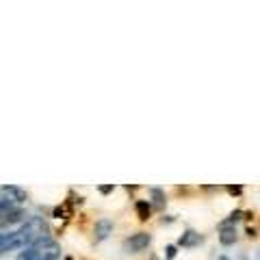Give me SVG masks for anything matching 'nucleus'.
<instances>
[{
	"label": "nucleus",
	"mask_w": 260,
	"mask_h": 260,
	"mask_svg": "<svg viewBox=\"0 0 260 260\" xmlns=\"http://www.w3.org/2000/svg\"><path fill=\"white\" fill-rule=\"evenodd\" d=\"M150 195H152V202H150V206L165 208V193H162V189H150Z\"/></svg>",
	"instance_id": "9d476101"
},
{
	"label": "nucleus",
	"mask_w": 260,
	"mask_h": 260,
	"mask_svg": "<svg viewBox=\"0 0 260 260\" xmlns=\"http://www.w3.org/2000/svg\"><path fill=\"white\" fill-rule=\"evenodd\" d=\"M24 200H26V193L18 186H0V210L15 208Z\"/></svg>",
	"instance_id": "f03ea898"
},
{
	"label": "nucleus",
	"mask_w": 260,
	"mask_h": 260,
	"mask_svg": "<svg viewBox=\"0 0 260 260\" xmlns=\"http://www.w3.org/2000/svg\"><path fill=\"white\" fill-rule=\"evenodd\" d=\"M202 241H204V237H202L200 232L186 230V232H182V237H180V241H178V245H180V247H186V249H191V247L202 245Z\"/></svg>",
	"instance_id": "0eeeda50"
},
{
	"label": "nucleus",
	"mask_w": 260,
	"mask_h": 260,
	"mask_svg": "<svg viewBox=\"0 0 260 260\" xmlns=\"http://www.w3.org/2000/svg\"><path fill=\"white\" fill-rule=\"evenodd\" d=\"M167 260H172V258H176V245H167Z\"/></svg>",
	"instance_id": "9b49d317"
},
{
	"label": "nucleus",
	"mask_w": 260,
	"mask_h": 260,
	"mask_svg": "<svg viewBox=\"0 0 260 260\" xmlns=\"http://www.w3.org/2000/svg\"><path fill=\"white\" fill-rule=\"evenodd\" d=\"M135 210H137V217L141 219V221H145V219H150V213H152V206L148 200H139L135 204Z\"/></svg>",
	"instance_id": "1a4fd4ad"
},
{
	"label": "nucleus",
	"mask_w": 260,
	"mask_h": 260,
	"mask_svg": "<svg viewBox=\"0 0 260 260\" xmlns=\"http://www.w3.org/2000/svg\"><path fill=\"white\" fill-rule=\"evenodd\" d=\"M24 221H26V210L22 208H7V210H0V232H7L9 228L13 225H22Z\"/></svg>",
	"instance_id": "7ed1b4c3"
},
{
	"label": "nucleus",
	"mask_w": 260,
	"mask_h": 260,
	"mask_svg": "<svg viewBox=\"0 0 260 260\" xmlns=\"http://www.w3.org/2000/svg\"><path fill=\"white\" fill-rule=\"evenodd\" d=\"M150 243H152V234L137 232V234H133V237H128L124 241V249H126V254H137V251H143Z\"/></svg>",
	"instance_id": "20e7f679"
},
{
	"label": "nucleus",
	"mask_w": 260,
	"mask_h": 260,
	"mask_svg": "<svg viewBox=\"0 0 260 260\" xmlns=\"http://www.w3.org/2000/svg\"><path fill=\"white\" fill-rule=\"evenodd\" d=\"M228 191H230L232 195H241V193H243L241 186H228Z\"/></svg>",
	"instance_id": "f8f14e48"
},
{
	"label": "nucleus",
	"mask_w": 260,
	"mask_h": 260,
	"mask_svg": "<svg viewBox=\"0 0 260 260\" xmlns=\"http://www.w3.org/2000/svg\"><path fill=\"white\" fill-rule=\"evenodd\" d=\"M219 243L221 245H234L237 243V228L232 225H221V232H219Z\"/></svg>",
	"instance_id": "6e6552de"
},
{
	"label": "nucleus",
	"mask_w": 260,
	"mask_h": 260,
	"mask_svg": "<svg viewBox=\"0 0 260 260\" xmlns=\"http://www.w3.org/2000/svg\"><path fill=\"white\" fill-rule=\"evenodd\" d=\"M113 186H100V193H111Z\"/></svg>",
	"instance_id": "ddd939ff"
},
{
	"label": "nucleus",
	"mask_w": 260,
	"mask_h": 260,
	"mask_svg": "<svg viewBox=\"0 0 260 260\" xmlns=\"http://www.w3.org/2000/svg\"><path fill=\"white\" fill-rule=\"evenodd\" d=\"M15 249H22V243L18 239V234H15V230L0 232V256L7 254V251H15Z\"/></svg>",
	"instance_id": "39448f33"
},
{
	"label": "nucleus",
	"mask_w": 260,
	"mask_h": 260,
	"mask_svg": "<svg viewBox=\"0 0 260 260\" xmlns=\"http://www.w3.org/2000/svg\"><path fill=\"white\" fill-rule=\"evenodd\" d=\"M219 260H230V258H225V256H221V258H219Z\"/></svg>",
	"instance_id": "4468645a"
},
{
	"label": "nucleus",
	"mask_w": 260,
	"mask_h": 260,
	"mask_svg": "<svg viewBox=\"0 0 260 260\" xmlns=\"http://www.w3.org/2000/svg\"><path fill=\"white\" fill-rule=\"evenodd\" d=\"M111 234H113V223L109 221V219H100V221L95 223V228H93V239H95V243L107 241Z\"/></svg>",
	"instance_id": "423d86ee"
},
{
	"label": "nucleus",
	"mask_w": 260,
	"mask_h": 260,
	"mask_svg": "<svg viewBox=\"0 0 260 260\" xmlns=\"http://www.w3.org/2000/svg\"><path fill=\"white\" fill-rule=\"evenodd\" d=\"M59 258H61V245L48 237L24 247V251L18 256V260H59Z\"/></svg>",
	"instance_id": "f257e3e1"
}]
</instances>
